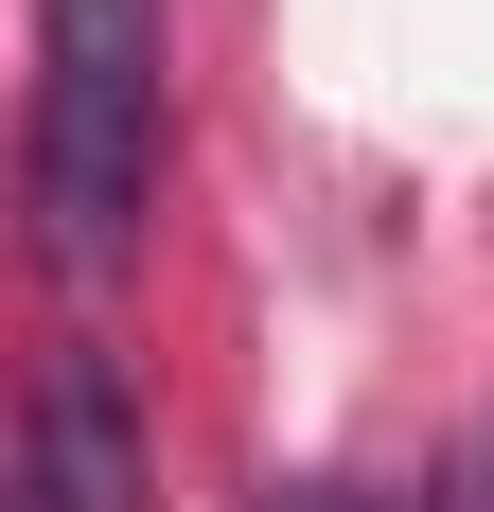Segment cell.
Segmentation results:
<instances>
[{"mask_svg":"<svg viewBox=\"0 0 494 512\" xmlns=\"http://www.w3.org/2000/svg\"><path fill=\"white\" fill-rule=\"evenodd\" d=\"M18 512H142V407H124V371L71 336L36 371V460H18Z\"/></svg>","mask_w":494,"mask_h":512,"instance_id":"obj_2","label":"cell"},{"mask_svg":"<svg viewBox=\"0 0 494 512\" xmlns=\"http://www.w3.org/2000/svg\"><path fill=\"white\" fill-rule=\"evenodd\" d=\"M159 177V0H36V230L71 283L142 248Z\"/></svg>","mask_w":494,"mask_h":512,"instance_id":"obj_1","label":"cell"},{"mask_svg":"<svg viewBox=\"0 0 494 512\" xmlns=\"http://www.w3.org/2000/svg\"><path fill=\"white\" fill-rule=\"evenodd\" d=\"M265 512H371V495H353V477H300V495H265Z\"/></svg>","mask_w":494,"mask_h":512,"instance_id":"obj_3","label":"cell"}]
</instances>
